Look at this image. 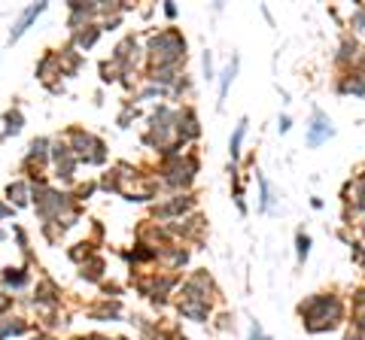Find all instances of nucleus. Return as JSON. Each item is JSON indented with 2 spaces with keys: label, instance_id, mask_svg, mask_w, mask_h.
Segmentation results:
<instances>
[{
  "label": "nucleus",
  "instance_id": "18",
  "mask_svg": "<svg viewBox=\"0 0 365 340\" xmlns=\"http://www.w3.org/2000/svg\"><path fill=\"white\" fill-rule=\"evenodd\" d=\"M359 231H362V237H365V216H362V219H359Z\"/></svg>",
  "mask_w": 365,
  "mask_h": 340
},
{
  "label": "nucleus",
  "instance_id": "9",
  "mask_svg": "<svg viewBox=\"0 0 365 340\" xmlns=\"http://www.w3.org/2000/svg\"><path fill=\"white\" fill-rule=\"evenodd\" d=\"M244 131H247V119H240L235 137H231V159H238V155H240V140H244Z\"/></svg>",
  "mask_w": 365,
  "mask_h": 340
},
{
  "label": "nucleus",
  "instance_id": "10",
  "mask_svg": "<svg viewBox=\"0 0 365 340\" xmlns=\"http://www.w3.org/2000/svg\"><path fill=\"white\" fill-rule=\"evenodd\" d=\"M295 243H298V261H304L308 259V252H311V237L302 231V234L295 237Z\"/></svg>",
  "mask_w": 365,
  "mask_h": 340
},
{
  "label": "nucleus",
  "instance_id": "12",
  "mask_svg": "<svg viewBox=\"0 0 365 340\" xmlns=\"http://www.w3.org/2000/svg\"><path fill=\"white\" fill-rule=\"evenodd\" d=\"M350 325H353L356 331H362V334H365V310H353V319H350Z\"/></svg>",
  "mask_w": 365,
  "mask_h": 340
},
{
  "label": "nucleus",
  "instance_id": "1",
  "mask_svg": "<svg viewBox=\"0 0 365 340\" xmlns=\"http://www.w3.org/2000/svg\"><path fill=\"white\" fill-rule=\"evenodd\" d=\"M298 316H302L304 328L311 334H326L344 325V301L332 292H320L311 295L308 301L298 304Z\"/></svg>",
  "mask_w": 365,
  "mask_h": 340
},
{
  "label": "nucleus",
  "instance_id": "15",
  "mask_svg": "<svg viewBox=\"0 0 365 340\" xmlns=\"http://www.w3.org/2000/svg\"><path fill=\"white\" fill-rule=\"evenodd\" d=\"M250 340H271V337H265V334H262V328H259V325H256V322H253V331H250Z\"/></svg>",
  "mask_w": 365,
  "mask_h": 340
},
{
  "label": "nucleus",
  "instance_id": "3",
  "mask_svg": "<svg viewBox=\"0 0 365 340\" xmlns=\"http://www.w3.org/2000/svg\"><path fill=\"white\" fill-rule=\"evenodd\" d=\"M335 134V128H332V119L326 113H313V119H311V125H308V146H320V143H326V140Z\"/></svg>",
  "mask_w": 365,
  "mask_h": 340
},
{
  "label": "nucleus",
  "instance_id": "13",
  "mask_svg": "<svg viewBox=\"0 0 365 340\" xmlns=\"http://www.w3.org/2000/svg\"><path fill=\"white\" fill-rule=\"evenodd\" d=\"M6 122H10V128H6L10 134H15V131L22 128V115H19V113H10V115H6Z\"/></svg>",
  "mask_w": 365,
  "mask_h": 340
},
{
  "label": "nucleus",
  "instance_id": "8",
  "mask_svg": "<svg viewBox=\"0 0 365 340\" xmlns=\"http://www.w3.org/2000/svg\"><path fill=\"white\" fill-rule=\"evenodd\" d=\"M350 28H353V37L365 40V3L356 6V13H353V19H350Z\"/></svg>",
  "mask_w": 365,
  "mask_h": 340
},
{
  "label": "nucleus",
  "instance_id": "2",
  "mask_svg": "<svg viewBox=\"0 0 365 340\" xmlns=\"http://www.w3.org/2000/svg\"><path fill=\"white\" fill-rule=\"evenodd\" d=\"M149 49H153V55L159 58L162 64H171V61H177L180 55H186V43H182L173 31H168V34H162V37H155Z\"/></svg>",
  "mask_w": 365,
  "mask_h": 340
},
{
  "label": "nucleus",
  "instance_id": "6",
  "mask_svg": "<svg viewBox=\"0 0 365 340\" xmlns=\"http://www.w3.org/2000/svg\"><path fill=\"white\" fill-rule=\"evenodd\" d=\"M180 313L182 316H189V319H195V322H204L207 316H210V307H207L204 301H182Z\"/></svg>",
  "mask_w": 365,
  "mask_h": 340
},
{
  "label": "nucleus",
  "instance_id": "4",
  "mask_svg": "<svg viewBox=\"0 0 365 340\" xmlns=\"http://www.w3.org/2000/svg\"><path fill=\"white\" fill-rule=\"evenodd\" d=\"M338 61H341V64H347V67H350V64H353V70H359V64L365 61V52H362V46L356 43V40L344 37V43H341V52H338Z\"/></svg>",
  "mask_w": 365,
  "mask_h": 340
},
{
  "label": "nucleus",
  "instance_id": "17",
  "mask_svg": "<svg viewBox=\"0 0 365 340\" xmlns=\"http://www.w3.org/2000/svg\"><path fill=\"white\" fill-rule=\"evenodd\" d=\"M280 131H284V134H286V131H289V119H286V115H284V119H280V125H277Z\"/></svg>",
  "mask_w": 365,
  "mask_h": 340
},
{
  "label": "nucleus",
  "instance_id": "5",
  "mask_svg": "<svg viewBox=\"0 0 365 340\" xmlns=\"http://www.w3.org/2000/svg\"><path fill=\"white\" fill-rule=\"evenodd\" d=\"M338 91H341V95L362 97V95H365V73H362V70H350L341 82H338Z\"/></svg>",
  "mask_w": 365,
  "mask_h": 340
},
{
  "label": "nucleus",
  "instance_id": "11",
  "mask_svg": "<svg viewBox=\"0 0 365 340\" xmlns=\"http://www.w3.org/2000/svg\"><path fill=\"white\" fill-rule=\"evenodd\" d=\"M3 280H6V283H10V286H24V283H28V277H24L22 270H15V273H13V268L3 273Z\"/></svg>",
  "mask_w": 365,
  "mask_h": 340
},
{
  "label": "nucleus",
  "instance_id": "16",
  "mask_svg": "<svg viewBox=\"0 0 365 340\" xmlns=\"http://www.w3.org/2000/svg\"><path fill=\"white\" fill-rule=\"evenodd\" d=\"M365 334H362V331H356L353 325H350V331H347V334H344V340H362Z\"/></svg>",
  "mask_w": 365,
  "mask_h": 340
},
{
  "label": "nucleus",
  "instance_id": "19",
  "mask_svg": "<svg viewBox=\"0 0 365 340\" xmlns=\"http://www.w3.org/2000/svg\"><path fill=\"white\" fill-rule=\"evenodd\" d=\"M362 210H365V204H362Z\"/></svg>",
  "mask_w": 365,
  "mask_h": 340
},
{
  "label": "nucleus",
  "instance_id": "7",
  "mask_svg": "<svg viewBox=\"0 0 365 340\" xmlns=\"http://www.w3.org/2000/svg\"><path fill=\"white\" fill-rule=\"evenodd\" d=\"M43 10H46L43 3H37V6H31V10H24V15L19 19V24H15V28H13V40H19V37L24 34V31H28V24L34 22V19H37V15L43 13Z\"/></svg>",
  "mask_w": 365,
  "mask_h": 340
},
{
  "label": "nucleus",
  "instance_id": "14",
  "mask_svg": "<svg viewBox=\"0 0 365 340\" xmlns=\"http://www.w3.org/2000/svg\"><path fill=\"white\" fill-rule=\"evenodd\" d=\"M353 261H359L362 270H365V246L362 243H353Z\"/></svg>",
  "mask_w": 365,
  "mask_h": 340
}]
</instances>
